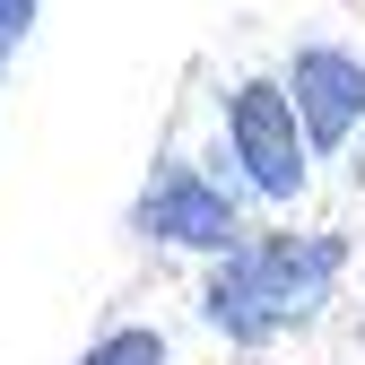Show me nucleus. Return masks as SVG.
I'll list each match as a JSON object with an SVG mask.
<instances>
[{"instance_id":"2","label":"nucleus","mask_w":365,"mask_h":365,"mask_svg":"<svg viewBox=\"0 0 365 365\" xmlns=\"http://www.w3.org/2000/svg\"><path fill=\"white\" fill-rule=\"evenodd\" d=\"M226 140H235V165L252 174V192L269 200H296L304 192V122H296V96L279 78H235L226 96Z\"/></svg>"},{"instance_id":"3","label":"nucleus","mask_w":365,"mask_h":365,"mask_svg":"<svg viewBox=\"0 0 365 365\" xmlns=\"http://www.w3.org/2000/svg\"><path fill=\"white\" fill-rule=\"evenodd\" d=\"M130 235H148V244H192V252H226L244 226H235V200H226L200 165H157L148 192L130 200Z\"/></svg>"},{"instance_id":"4","label":"nucleus","mask_w":365,"mask_h":365,"mask_svg":"<svg viewBox=\"0 0 365 365\" xmlns=\"http://www.w3.org/2000/svg\"><path fill=\"white\" fill-rule=\"evenodd\" d=\"M287 96H296V122L313 148H348L365 130V61L331 53V43H304L287 61Z\"/></svg>"},{"instance_id":"7","label":"nucleus","mask_w":365,"mask_h":365,"mask_svg":"<svg viewBox=\"0 0 365 365\" xmlns=\"http://www.w3.org/2000/svg\"><path fill=\"white\" fill-rule=\"evenodd\" d=\"M348 174H356V192H365V140H356V157H348Z\"/></svg>"},{"instance_id":"6","label":"nucleus","mask_w":365,"mask_h":365,"mask_svg":"<svg viewBox=\"0 0 365 365\" xmlns=\"http://www.w3.org/2000/svg\"><path fill=\"white\" fill-rule=\"evenodd\" d=\"M26 18H35V0H0V53L26 43Z\"/></svg>"},{"instance_id":"5","label":"nucleus","mask_w":365,"mask_h":365,"mask_svg":"<svg viewBox=\"0 0 365 365\" xmlns=\"http://www.w3.org/2000/svg\"><path fill=\"white\" fill-rule=\"evenodd\" d=\"M78 365H165V339L157 331H105Z\"/></svg>"},{"instance_id":"1","label":"nucleus","mask_w":365,"mask_h":365,"mask_svg":"<svg viewBox=\"0 0 365 365\" xmlns=\"http://www.w3.org/2000/svg\"><path fill=\"white\" fill-rule=\"evenodd\" d=\"M339 269H348L339 235H235L226 261L209 269V287H200V313H209V331L261 348V339L313 322L331 304Z\"/></svg>"}]
</instances>
